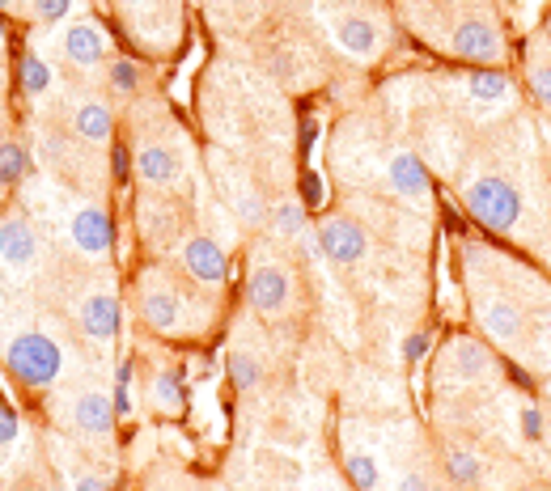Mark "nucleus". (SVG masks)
<instances>
[{"label":"nucleus","mask_w":551,"mask_h":491,"mask_svg":"<svg viewBox=\"0 0 551 491\" xmlns=\"http://www.w3.org/2000/svg\"><path fill=\"white\" fill-rule=\"evenodd\" d=\"M462 199H467V212L492 233H509L522 216L518 187L505 183V178H496V174H484V178H475V183H467Z\"/></svg>","instance_id":"obj_1"},{"label":"nucleus","mask_w":551,"mask_h":491,"mask_svg":"<svg viewBox=\"0 0 551 491\" xmlns=\"http://www.w3.org/2000/svg\"><path fill=\"white\" fill-rule=\"evenodd\" d=\"M5 365L22 386H51L60 377L64 356L56 348V339H47L43 331H26L5 348Z\"/></svg>","instance_id":"obj_2"},{"label":"nucleus","mask_w":551,"mask_h":491,"mask_svg":"<svg viewBox=\"0 0 551 491\" xmlns=\"http://www.w3.org/2000/svg\"><path fill=\"white\" fill-rule=\"evenodd\" d=\"M496 369V356L475 339H454L450 352L441 356V369L437 381H454V386H475Z\"/></svg>","instance_id":"obj_3"},{"label":"nucleus","mask_w":551,"mask_h":491,"mask_svg":"<svg viewBox=\"0 0 551 491\" xmlns=\"http://www.w3.org/2000/svg\"><path fill=\"white\" fill-rule=\"evenodd\" d=\"M365 250H369L365 229L357 221H348V216H331V221H323V229H318V254H327L331 263L352 267L365 259Z\"/></svg>","instance_id":"obj_4"},{"label":"nucleus","mask_w":551,"mask_h":491,"mask_svg":"<svg viewBox=\"0 0 551 491\" xmlns=\"http://www.w3.org/2000/svg\"><path fill=\"white\" fill-rule=\"evenodd\" d=\"M450 47L454 56L462 60H475V64H496L501 60V34H496L492 22H484V17H467V22H458L454 34H450Z\"/></svg>","instance_id":"obj_5"},{"label":"nucleus","mask_w":551,"mask_h":491,"mask_svg":"<svg viewBox=\"0 0 551 491\" xmlns=\"http://www.w3.org/2000/svg\"><path fill=\"white\" fill-rule=\"evenodd\" d=\"M479 326H484V335L496 339V343H518L522 339V305L518 301H509V297H484L479 301Z\"/></svg>","instance_id":"obj_6"},{"label":"nucleus","mask_w":551,"mask_h":491,"mask_svg":"<svg viewBox=\"0 0 551 491\" xmlns=\"http://www.w3.org/2000/svg\"><path fill=\"white\" fill-rule=\"evenodd\" d=\"M183 263L200 284H225L229 280V259L212 238H191L183 246Z\"/></svg>","instance_id":"obj_7"},{"label":"nucleus","mask_w":551,"mask_h":491,"mask_svg":"<svg viewBox=\"0 0 551 491\" xmlns=\"http://www.w3.org/2000/svg\"><path fill=\"white\" fill-rule=\"evenodd\" d=\"M386 183H390V191L395 195H403V199H424L429 195V170H424V161L416 157V153H407V149H399L395 157H390V166H386Z\"/></svg>","instance_id":"obj_8"},{"label":"nucleus","mask_w":551,"mask_h":491,"mask_svg":"<svg viewBox=\"0 0 551 491\" xmlns=\"http://www.w3.org/2000/svg\"><path fill=\"white\" fill-rule=\"evenodd\" d=\"M246 297L259 314H280L284 301H289V271L284 267H259L251 276V288H246Z\"/></svg>","instance_id":"obj_9"},{"label":"nucleus","mask_w":551,"mask_h":491,"mask_svg":"<svg viewBox=\"0 0 551 491\" xmlns=\"http://www.w3.org/2000/svg\"><path fill=\"white\" fill-rule=\"evenodd\" d=\"M73 242L85 250V254H106L115 242V225L111 216H106L102 208H81L73 216Z\"/></svg>","instance_id":"obj_10"},{"label":"nucleus","mask_w":551,"mask_h":491,"mask_svg":"<svg viewBox=\"0 0 551 491\" xmlns=\"http://www.w3.org/2000/svg\"><path fill=\"white\" fill-rule=\"evenodd\" d=\"M34 254H39L34 229L22 221V216H5V221H0V259H5L9 267H26Z\"/></svg>","instance_id":"obj_11"},{"label":"nucleus","mask_w":551,"mask_h":491,"mask_svg":"<svg viewBox=\"0 0 551 491\" xmlns=\"http://www.w3.org/2000/svg\"><path fill=\"white\" fill-rule=\"evenodd\" d=\"M81 331L90 339H115L119 335V301L111 293H94L81 301Z\"/></svg>","instance_id":"obj_12"},{"label":"nucleus","mask_w":551,"mask_h":491,"mask_svg":"<svg viewBox=\"0 0 551 491\" xmlns=\"http://www.w3.org/2000/svg\"><path fill=\"white\" fill-rule=\"evenodd\" d=\"M73 420L81 432H90V436H106L115 428L119 420V411H115V398H106V394H81L77 403H73Z\"/></svg>","instance_id":"obj_13"},{"label":"nucleus","mask_w":551,"mask_h":491,"mask_svg":"<svg viewBox=\"0 0 551 491\" xmlns=\"http://www.w3.org/2000/svg\"><path fill=\"white\" fill-rule=\"evenodd\" d=\"M64 56L73 64H98L106 56V34L94 22H77L64 34Z\"/></svg>","instance_id":"obj_14"},{"label":"nucleus","mask_w":551,"mask_h":491,"mask_svg":"<svg viewBox=\"0 0 551 491\" xmlns=\"http://www.w3.org/2000/svg\"><path fill=\"white\" fill-rule=\"evenodd\" d=\"M136 174L153 187H170L174 178H179V157H174L166 144H145V149L136 153Z\"/></svg>","instance_id":"obj_15"},{"label":"nucleus","mask_w":551,"mask_h":491,"mask_svg":"<svg viewBox=\"0 0 551 491\" xmlns=\"http://www.w3.org/2000/svg\"><path fill=\"white\" fill-rule=\"evenodd\" d=\"M140 309H145V322L153 326V331H179V314H183V305L174 293H166V288H149L145 297H140Z\"/></svg>","instance_id":"obj_16"},{"label":"nucleus","mask_w":551,"mask_h":491,"mask_svg":"<svg viewBox=\"0 0 551 491\" xmlns=\"http://www.w3.org/2000/svg\"><path fill=\"white\" fill-rule=\"evenodd\" d=\"M335 39H340V47L348 51V56L369 60L373 47H378V30H373L369 17H344L340 30H335Z\"/></svg>","instance_id":"obj_17"},{"label":"nucleus","mask_w":551,"mask_h":491,"mask_svg":"<svg viewBox=\"0 0 551 491\" xmlns=\"http://www.w3.org/2000/svg\"><path fill=\"white\" fill-rule=\"evenodd\" d=\"M77 132L85 140H111L115 132V115H111V106H102V102H85L81 111H77Z\"/></svg>","instance_id":"obj_18"},{"label":"nucleus","mask_w":551,"mask_h":491,"mask_svg":"<svg viewBox=\"0 0 551 491\" xmlns=\"http://www.w3.org/2000/svg\"><path fill=\"white\" fill-rule=\"evenodd\" d=\"M467 94L475 102H501V98H509V77L496 68H479L467 77Z\"/></svg>","instance_id":"obj_19"},{"label":"nucleus","mask_w":551,"mask_h":491,"mask_svg":"<svg viewBox=\"0 0 551 491\" xmlns=\"http://www.w3.org/2000/svg\"><path fill=\"white\" fill-rule=\"evenodd\" d=\"M26 166L30 157L17 140H0V183H17V178H26Z\"/></svg>","instance_id":"obj_20"},{"label":"nucleus","mask_w":551,"mask_h":491,"mask_svg":"<svg viewBox=\"0 0 551 491\" xmlns=\"http://www.w3.org/2000/svg\"><path fill=\"white\" fill-rule=\"evenodd\" d=\"M259 377H263V365H259L255 356H246V352H234V356H229V381H234L238 390H255Z\"/></svg>","instance_id":"obj_21"},{"label":"nucleus","mask_w":551,"mask_h":491,"mask_svg":"<svg viewBox=\"0 0 551 491\" xmlns=\"http://www.w3.org/2000/svg\"><path fill=\"white\" fill-rule=\"evenodd\" d=\"M17 72H22V89H26L30 98H39L43 89L51 85V64H47L43 56H26Z\"/></svg>","instance_id":"obj_22"},{"label":"nucleus","mask_w":551,"mask_h":491,"mask_svg":"<svg viewBox=\"0 0 551 491\" xmlns=\"http://www.w3.org/2000/svg\"><path fill=\"white\" fill-rule=\"evenodd\" d=\"M446 470H450V479H454V483H479V475H484L479 458H475V453H467V449H450Z\"/></svg>","instance_id":"obj_23"},{"label":"nucleus","mask_w":551,"mask_h":491,"mask_svg":"<svg viewBox=\"0 0 551 491\" xmlns=\"http://www.w3.org/2000/svg\"><path fill=\"white\" fill-rule=\"evenodd\" d=\"M348 479L352 483H357L361 491H373V487H378V479H382V470H378V462H373V458H365V453H348Z\"/></svg>","instance_id":"obj_24"},{"label":"nucleus","mask_w":551,"mask_h":491,"mask_svg":"<svg viewBox=\"0 0 551 491\" xmlns=\"http://www.w3.org/2000/svg\"><path fill=\"white\" fill-rule=\"evenodd\" d=\"M157 403H162L166 411H179L183 407V377L166 369V373H157Z\"/></svg>","instance_id":"obj_25"},{"label":"nucleus","mask_w":551,"mask_h":491,"mask_svg":"<svg viewBox=\"0 0 551 491\" xmlns=\"http://www.w3.org/2000/svg\"><path fill=\"white\" fill-rule=\"evenodd\" d=\"M111 85L119 89V94H132V89L140 85V68L132 60H115L111 64Z\"/></svg>","instance_id":"obj_26"},{"label":"nucleus","mask_w":551,"mask_h":491,"mask_svg":"<svg viewBox=\"0 0 551 491\" xmlns=\"http://www.w3.org/2000/svg\"><path fill=\"white\" fill-rule=\"evenodd\" d=\"M323 199H327L323 178H318L314 170H306L301 174V208H323Z\"/></svg>","instance_id":"obj_27"},{"label":"nucleus","mask_w":551,"mask_h":491,"mask_svg":"<svg viewBox=\"0 0 551 491\" xmlns=\"http://www.w3.org/2000/svg\"><path fill=\"white\" fill-rule=\"evenodd\" d=\"M530 94H535L543 106H551V64H530Z\"/></svg>","instance_id":"obj_28"},{"label":"nucleus","mask_w":551,"mask_h":491,"mask_svg":"<svg viewBox=\"0 0 551 491\" xmlns=\"http://www.w3.org/2000/svg\"><path fill=\"white\" fill-rule=\"evenodd\" d=\"M429 348H433V335H429V331L407 335V339H403V360H407V365H420V360L429 356Z\"/></svg>","instance_id":"obj_29"},{"label":"nucleus","mask_w":551,"mask_h":491,"mask_svg":"<svg viewBox=\"0 0 551 491\" xmlns=\"http://www.w3.org/2000/svg\"><path fill=\"white\" fill-rule=\"evenodd\" d=\"M301 225H306V212H301V204H284L280 212H276V233H301Z\"/></svg>","instance_id":"obj_30"},{"label":"nucleus","mask_w":551,"mask_h":491,"mask_svg":"<svg viewBox=\"0 0 551 491\" xmlns=\"http://www.w3.org/2000/svg\"><path fill=\"white\" fill-rule=\"evenodd\" d=\"M73 9V0H34V13H39V22H60Z\"/></svg>","instance_id":"obj_31"},{"label":"nucleus","mask_w":551,"mask_h":491,"mask_svg":"<svg viewBox=\"0 0 551 491\" xmlns=\"http://www.w3.org/2000/svg\"><path fill=\"white\" fill-rule=\"evenodd\" d=\"M238 216H242L246 225H259V221H263V204H259L255 191H242V195H238Z\"/></svg>","instance_id":"obj_32"},{"label":"nucleus","mask_w":551,"mask_h":491,"mask_svg":"<svg viewBox=\"0 0 551 491\" xmlns=\"http://www.w3.org/2000/svg\"><path fill=\"white\" fill-rule=\"evenodd\" d=\"M13 441H17V415L13 407L0 403V445H13Z\"/></svg>","instance_id":"obj_33"},{"label":"nucleus","mask_w":551,"mask_h":491,"mask_svg":"<svg viewBox=\"0 0 551 491\" xmlns=\"http://www.w3.org/2000/svg\"><path fill=\"white\" fill-rule=\"evenodd\" d=\"M522 432L530 436V441H539V432H543V415H539L535 407H526V411H522Z\"/></svg>","instance_id":"obj_34"},{"label":"nucleus","mask_w":551,"mask_h":491,"mask_svg":"<svg viewBox=\"0 0 551 491\" xmlns=\"http://www.w3.org/2000/svg\"><path fill=\"white\" fill-rule=\"evenodd\" d=\"M314 140H318V123L314 119H301V153H314Z\"/></svg>","instance_id":"obj_35"},{"label":"nucleus","mask_w":551,"mask_h":491,"mask_svg":"<svg viewBox=\"0 0 551 491\" xmlns=\"http://www.w3.org/2000/svg\"><path fill=\"white\" fill-rule=\"evenodd\" d=\"M111 161H115V178H119V183H128V149H119V144H115Z\"/></svg>","instance_id":"obj_36"},{"label":"nucleus","mask_w":551,"mask_h":491,"mask_svg":"<svg viewBox=\"0 0 551 491\" xmlns=\"http://www.w3.org/2000/svg\"><path fill=\"white\" fill-rule=\"evenodd\" d=\"M395 491H429V483H424V475H403L395 483Z\"/></svg>","instance_id":"obj_37"},{"label":"nucleus","mask_w":551,"mask_h":491,"mask_svg":"<svg viewBox=\"0 0 551 491\" xmlns=\"http://www.w3.org/2000/svg\"><path fill=\"white\" fill-rule=\"evenodd\" d=\"M73 491H106V483L90 475V479H77V487H73Z\"/></svg>","instance_id":"obj_38"},{"label":"nucleus","mask_w":551,"mask_h":491,"mask_svg":"<svg viewBox=\"0 0 551 491\" xmlns=\"http://www.w3.org/2000/svg\"><path fill=\"white\" fill-rule=\"evenodd\" d=\"M547 339H551V314H547Z\"/></svg>","instance_id":"obj_39"},{"label":"nucleus","mask_w":551,"mask_h":491,"mask_svg":"<svg viewBox=\"0 0 551 491\" xmlns=\"http://www.w3.org/2000/svg\"><path fill=\"white\" fill-rule=\"evenodd\" d=\"M0 9H9V0H0Z\"/></svg>","instance_id":"obj_40"},{"label":"nucleus","mask_w":551,"mask_h":491,"mask_svg":"<svg viewBox=\"0 0 551 491\" xmlns=\"http://www.w3.org/2000/svg\"><path fill=\"white\" fill-rule=\"evenodd\" d=\"M132 5H145V0H132Z\"/></svg>","instance_id":"obj_41"},{"label":"nucleus","mask_w":551,"mask_h":491,"mask_svg":"<svg viewBox=\"0 0 551 491\" xmlns=\"http://www.w3.org/2000/svg\"><path fill=\"white\" fill-rule=\"evenodd\" d=\"M0 39H5V30H0Z\"/></svg>","instance_id":"obj_42"}]
</instances>
